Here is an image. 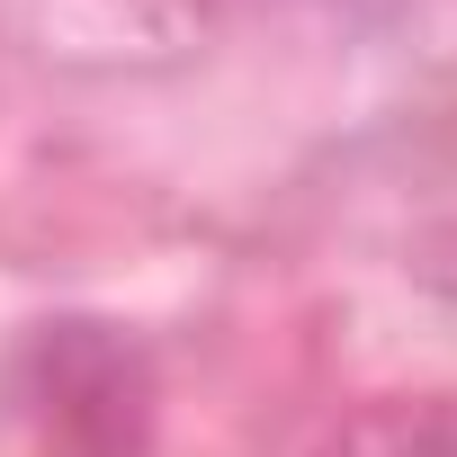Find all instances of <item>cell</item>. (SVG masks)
<instances>
[{
  "label": "cell",
  "mask_w": 457,
  "mask_h": 457,
  "mask_svg": "<svg viewBox=\"0 0 457 457\" xmlns=\"http://www.w3.org/2000/svg\"><path fill=\"white\" fill-rule=\"evenodd\" d=\"M314 457H457V412H439V403H377V412L341 421Z\"/></svg>",
  "instance_id": "6da1fadb"
}]
</instances>
